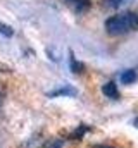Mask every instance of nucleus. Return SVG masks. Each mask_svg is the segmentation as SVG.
I'll list each match as a JSON object with an SVG mask.
<instances>
[{"label":"nucleus","instance_id":"1","mask_svg":"<svg viewBox=\"0 0 138 148\" xmlns=\"http://www.w3.org/2000/svg\"><path fill=\"white\" fill-rule=\"evenodd\" d=\"M105 29L109 35H124L131 29H138V14L137 12H123L112 16L105 21Z\"/></svg>","mask_w":138,"mask_h":148},{"label":"nucleus","instance_id":"2","mask_svg":"<svg viewBox=\"0 0 138 148\" xmlns=\"http://www.w3.org/2000/svg\"><path fill=\"white\" fill-rule=\"evenodd\" d=\"M102 93L107 97V98H110V100H117V98H119L117 86H116V83H112V81H109V83L104 84L102 86Z\"/></svg>","mask_w":138,"mask_h":148},{"label":"nucleus","instance_id":"3","mask_svg":"<svg viewBox=\"0 0 138 148\" xmlns=\"http://www.w3.org/2000/svg\"><path fill=\"white\" fill-rule=\"evenodd\" d=\"M76 93H78V91H76L72 86H69V84H64L62 88L50 91V93H48V97H50V98H54V97H74Z\"/></svg>","mask_w":138,"mask_h":148},{"label":"nucleus","instance_id":"4","mask_svg":"<svg viewBox=\"0 0 138 148\" xmlns=\"http://www.w3.org/2000/svg\"><path fill=\"white\" fill-rule=\"evenodd\" d=\"M69 7L74 10V12H85L88 7H90V0H68Z\"/></svg>","mask_w":138,"mask_h":148},{"label":"nucleus","instance_id":"5","mask_svg":"<svg viewBox=\"0 0 138 148\" xmlns=\"http://www.w3.org/2000/svg\"><path fill=\"white\" fill-rule=\"evenodd\" d=\"M137 79H138V74L133 69H128V71H124V73L119 76V81L123 84H133V83H137Z\"/></svg>","mask_w":138,"mask_h":148},{"label":"nucleus","instance_id":"6","mask_svg":"<svg viewBox=\"0 0 138 148\" xmlns=\"http://www.w3.org/2000/svg\"><path fill=\"white\" fill-rule=\"evenodd\" d=\"M130 0H104V5L105 7H110V9H117L124 3H128Z\"/></svg>","mask_w":138,"mask_h":148},{"label":"nucleus","instance_id":"7","mask_svg":"<svg viewBox=\"0 0 138 148\" xmlns=\"http://www.w3.org/2000/svg\"><path fill=\"white\" fill-rule=\"evenodd\" d=\"M71 69H72V73H81V71H83V64L78 62L72 53H71Z\"/></svg>","mask_w":138,"mask_h":148},{"label":"nucleus","instance_id":"8","mask_svg":"<svg viewBox=\"0 0 138 148\" xmlns=\"http://www.w3.org/2000/svg\"><path fill=\"white\" fill-rule=\"evenodd\" d=\"M86 131H88V127H86V126H79V129H76V131L71 134V140H81V136H83Z\"/></svg>","mask_w":138,"mask_h":148},{"label":"nucleus","instance_id":"9","mask_svg":"<svg viewBox=\"0 0 138 148\" xmlns=\"http://www.w3.org/2000/svg\"><path fill=\"white\" fill-rule=\"evenodd\" d=\"M0 33H2L3 36H12V28L7 26V24H2V23H0Z\"/></svg>","mask_w":138,"mask_h":148},{"label":"nucleus","instance_id":"10","mask_svg":"<svg viewBox=\"0 0 138 148\" xmlns=\"http://www.w3.org/2000/svg\"><path fill=\"white\" fill-rule=\"evenodd\" d=\"M62 145H64L62 140H52V141L47 145V148H62Z\"/></svg>","mask_w":138,"mask_h":148},{"label":"nucleus","instance_id":"11","mask_svg":"<svg viewBox=\"0 0 138 148\" xmlns=\"http://www.w3.org/2000/svg\"><path fill=\"white\" fill-rule=\"evenodd\" d=\"M92 148H112V147H107V145H95V147Z\"/></svg>","mask_w":138,"mask_h":148},{"label":"nucleus","instance_id":"12","mask_svg":"<svg viewBox=\"0 0 138 148\" xmlns=\"http://www.w3.org/2000/svg\"><path fill=\"white\" fill-rule=\"evenodd\" d=\"M133 126H135V127H138V117L135 119V121H133Z\"/></svg>","mask_w":138,"mask_h":148}]
</instances>
